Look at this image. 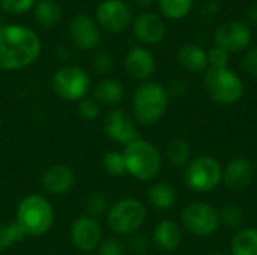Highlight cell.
I'll return each mask as SVG.
<instances>
[{
	"mask_svg": "<svg viewBox=\"0 0 257 255\" xmlns=\"http://www.w3.org/2000/svg\"><path fill=\"white\" fill-rule=\"evenodd\" d=\"M35 18L39 26L42 27H53L60 21L62 9L57 2L54 0H38L33 8Z\"/></svg>",
	"mask_w": 257,
	"mask_h": 255,
	"instance_id": "23",
	"label": "cell"
},
{
	"mask_svg": "<svg viewBox=\"0 0 257 255\" xmlns=\"http://www.w3.org/2000/svg\"><path fill=\"white\" fill-rule=\"evenodd\" d=\"M123 158L126 173L137 180H152L160 174L161 170V153L155 144L148 140L139 138L123 149Z\"/></svg>",
	"mask_w": 257,
	"mask_h": 255,
	"instance_id": "4",
	"label": "cell"
},
{
	"mask_svg": "<svg viewBox=\"0 0 257 255\" xmlns=\"http://www.w3.org/2000/svg\"><path fill=\"white\" fill-rule=\"evenodd\" d=\"M155 68H157L155 57L145 47L131 48L125 57V71L134 80L145 81L151 78L155 72Z\"/></svg>",
	"mask_w": 257,
	"mask_h": 255,
	"instance_id": "17",
	"label": "cell"
},
{
	"mask_svg": "<svg viewBox=\"0 0 257 255\" xmlns=\"http://www.w3.org/2000/svg\"><path fill=\"white\" fill-rule=\"evenodd\" d=\"M125 96V90L123 86L113 78H104L101 80L95 89H93V99L101 104V105H117Z\"/></svg>",
	"mask_w": 257,
	"mask_h": 255,
	"instance_id": "21",
	"label": "cell"
},
{
	"mask_svg": "<svg viewBox=\"0 0 257 255\" xmlns=\"http://www.w3.org/2000/svg\"><path fill=\"white\" fill-rule=\"evenodd\" d=\"M169 107V92L164 86L155 81L140 84L133 96L134 119L143 126L158 123Z\"/></svg>",
	"mask_w": 257,
	"mask_h": 255,
	"instance_id": "3",
	"label": "cell"
},
{
	"mask_svg": "<svg viewBox=\"0 0 257 255\" xmlns=\"http://www.w3.org/2000/svg\"><path fill=\"white\" fill-rule=\"evenodd\" d=\"M146 221V207L137 198H122L110 206L107 225L117 236H133Z\"/></svg>",
	"mask_w": 257,
	"mask_h": 255,
	"instance_id": "6",
	"label": "cell"
},
{
	"mask_svg": "<svg viewBox=\"0 0 257 255\" xmlns=\"http://www.w3.org/2000/svg\"><path fill=\"white\" fill-rule=\"evenodd\" d=\"M166 158L175 167H187L191 161V147L185 140H172L166 147Z\"/></svg>",
	"mask_w": 257,
	"mask_h": 255,
	"instance_id": "25",
	"label": "cell"
},
{
	"mask_svg": "<svg viewBox=\"0 0 257 255\" xmlns=\"http://www.w3.org/2000/svg\"><path fill=\"white\" fill-rule=\"evenodd\" d=\"M102 167L108 176L113 177H120L126 174V165H125V158L122 152H107L102 158Z\"/></svg>",
	"mask_w": 257,
	"mask_h": 255,
	"instance_id": "28",
	"label": "cell"
},
{
	"mask_svg": "<svg viewBox=\"0 0 257 255\" xmlns=\"http://www.w3.org/2000/svg\"><path fill=\"white\" fill-rule=\"evenodd\" d=\"M24 237H26V234L21 230V227L17 224V221L2 224L0 225V251H5L11 246L17 245Z\"/></svg>",
	"mask_w": 257,
	"mask_h": 255,
	"instance_id": "27",
	"label": "cell"
},
{
	"mask_svg": "<svg viewBox=\"0 0 257 255\" xmlns=\"http://www.w3.org/2000/svg\"><path fill=\"white\" fill-rule=\"evenodd\" d=\"M253 35L250 27L242 21L229 20L215 30V45L230 53H241L250 47Z\"/></svg>",
	"mask_w": 257,
	"mask_h": 255,
	"instance_id": "11",
	"label": "cell"
},
{
	"mask_svg": "<svg viewBox=\"0 0 257 255\" xmlns=\"http://www.w3.org/2000/svg\"><path fill=\"white\" fill-rule=\"evenodd\" d=\"M133 32L136 38L148 45H157L166 38V24L155 12H143L133 21Z\"/></svg>",
	"mask_w": 257,
	"mask_h": 255,
	"instance_id": "15",
	"label": "cell"
},
{
	"mask_svg": "<svg viewBox=\"0 0 257 255\" xmlns=\"http://www.w3.org/2000/svg\"><path fill=\"white\" fill-rule=\"evenodd\" d=\"M161 14L169 20H181L187 17L194 0H157Z\"/></svg>",
	"mask_w": 257,
	"mask_h": 255,
	"instance_id": "26",
	"label": "cell"
},
{
	"mask_svg": "<svg viewBox=\"0 0 257 255\" xmlns=\"http://www.w3.org/2000/svg\"><path fill=\"white\" fill-rule=\"evenodd\" d=\"M232 255H257V230L245 228L239 230L230 245Z\"/></svg>",
	"mask_w": 257,
	"mask_h": 255,
	"instance_id": "24",
	"label": "cell"
},
{
	"mask_svg": "<svg viewBox=\"0 0 257 255\" xmlns=\"http://www.w3.org/2000/svg\"><path fill=\"white\" fill-rule=\"evenodd\" d=\"M221 182L223 168L214 156H199L187 165L185 183L196 192H209Z\"/></svg>",
	"mask_w": 257,
	"mask_h": 255,
	"instance_id": "8",
	"label": "cell"
},
{
	"mask_svg": "<svg viewBox=\"0 0 257 255\" xmlns=\"http://www.w3.org/2000/svg\"><path fill=\"white\" fill-rule=\"evenodd\" d=\"M99 255H125V246L120 240L114 237L102 239V242L98 246Z\"/></svg>",
	"mask_w": 257,
	"mask_h": 255,
	"instance_id": "35",
	"label": "cell"
},
{
	"mask_svg": "<svg viewBox=\"0 0 257 255\" xmlns=\"http://www.w3.org/2000/svg\"><path fill=\"white\" fill-rule=\"evenodd\" d=\"M220 219L229 228H239L244 222V212L235 204H227L220 210Z\"/></svg>",
	"mask_w": 257,
	"mask_h": 255,
	"instance_id": "29",
	"label": "cell"
},
{
	"mask_svg": "<svg viewBox=\"0 0 257 255\" xmlns=\"http://www.w3.org/2000/svg\"><path fill=\"white\" fill-rule=\"evenodd\" d=\"M92 68L99 75H104V74L110 72L111 68H113V57H111V54L107 53V51L96 53L93 56V59H92Z\"/></svg>",
	"mask_w": 257,
	"mask_h": 255,
	"instance_id": "34",
	"label": "cell"
},
{
	"mask_svg": "<svg viewBox=\"0 0 257 255\" xmlns=\"http://www.w3.org/2000/svg\"><path fill=\"white\" fill-rule=\"evenodd\" d=\"M208 255H224V254H221V252H211V254H208Z\"/></svg>",
	"mask_w": 257,
	"mask_h": 255,
	"instance_id": "41",
	"label": "cell"
},
{
	"mask_svg": "<svg viewBox=\"0 0 257 255\" xmlns=\"http://www.w3.org/2000/svg\"><path fill=\"white\" fill-rule=\"evenodd\" d=\"M15 221L26 236L39 237L51 230L54 224V209L44 195L29 194L18 203Z\"/></svg>",
	"mask_w": 257,
	"mask_h": 255,
	"instance_id": "2",
	"label": "cell"
},
{
	"mask_svg": "<svg viewBox=\"0 0 257 255\" xmlns=\"http://www.w3.org/2000/svg\"><path fill=\"white\" fill-rule=\"evenodd\" d=\"M95 21L110 33H120L133 24V11L123 0H104L98 5Z\"/></svg>",
	"mask_w": 257,
	"mask_h": 255,
	"instance_id": "10",
	"label": "cell"
},
{
	"mask_svg": "<svg viewBox=\"0 0 257 255\" xmlns=\"http://www.w3.org/2000/svg\"><path fill=\"white\" fill-rule=\"evenodd\" d=\"M130 248L134 254L143 255L149 248L148 239L145 236H140V234H133L130 239Z\"/></svg>",
	"mask_w": 257,
	"mask_h": 255,
	"instance_id": "37",
	"label": "cell"
},
{
	"mask_svg": "<svg viewBox=\"0 0 257 255\" xmlns=\"http://www.w3.org/2000/svg\"><path fill=\"white\" fill-rule=\"evenodd\" d=\"M185 89H187V87H185V83H184V81H181V80L173 81V83H172V87H170L172 93H175V95H178V96L184 95Z\"/></svg>",
	"mask_w": 257,
	"mask_h": 255,
	"instance_id": "38",
	"label": "cell"
},
{
	"mask_svg": "<svg viewBox=\"0 0 257 255\" xmlns=\"http://www.w3.org/2000/svg\"><path fill=\"white\" fill-rule=\"evenodd\" d=\"M78 114L87 122H93L99 116V104L93 98H83L78 101Z\"/></svg>",
	"mask_w": 257,
	"mask_h": 255,
	"instance_id": "32",
	"label": "cell"
},
{
	"mask_svg": "<svg viewBox=\"0 0 257 255\" xmlns=\"http://www.w3.org/2000/svg\"><path fill=\"white\" fill-rule=\"evenodd\" d=\"M38 0H0V8L6 14L21 15L35 8Z\"/></svg>",
	"mask_w": 257,
	"mask_h": 255,
	"instance_id": "31",
	"label": "cell"
},
{
	"mask_svg": "<svg viewBox=\"0 0 257 255\" xmlns=\"http://www.w3.org/2000/svg\"><path fill=\"white\" fill-rule=\"evenodd\" d=\"M178 62L179 65L188 72H203L209 68L208 62V51H205L197 44H185L178 51Z\"/></svg>",
	"mask_w": 257,
	"mask_h": 255,
	"instance_id": "19",
	"label": "cell"
},
{
	"mask_svg": "<svg viewBox=\"0 0 257 255\" xmlns=\"http://www.w3.org/2000/svg\"><path fill=\"white\" fill-rule=\"evenodd\" d=\"M69 35L72 42L80 50H93L101 41V30L98 23L86 14H78L71 20Z\"/></svg>",
	"mask_w": 257,
	"mask_h": 255,
	"instance_id": "14",
	"label": "cell"
},
{
	"mask_svg": "<svg viewBox=\"0 0 257 255\" xmlns=\"http://www.w3.org/2000/svg\"><path fill=\"white\" fill-rule=\"evenodd\" d=\"M181 219L184 227L196 236H211L218 231L221 224L220 210L203 201L188 204L182 210Z\"/></svg>",
	"mask_w": 257,
	"mask_h": 255,
	"instance_id": "9",
	"label": "cell"
},
{
	"mask_svg": "<svg viewBox=\"0 0 257 255\" xmlns=\"http://www.w3.org/2000/svg\"><path fill=\"white\" fill-rule=\"evenodd\" d=\"M54 93L65 101H81L90 90L89 74L74 65H65L59 68L51 80Z\"/></svg>",
	"mask_w": 257,
	"mask_h": 255,
	"instance_id": "7",
	"label": "cell"
},
{
	"mask_svg": "<svg viewBox=\"0 0 257 255\" xmlns=\"http://www.w3.org/2000/svg\"><path fill=\"white\" fill-rule=\"evenodd\" d=\"M254 176V167L253 164L244 158V156H236L223 170V182L227 188L230 189H244L247 188Z\"/></svg>",
	"mask_w": 257,
	"mask_h": 255,
	"instance_id": "18",
	"label": "cell"
},
{
	"mask_svg": "<svg viewBox=\"0 0 257 255\" xmlns=\"http://www.w3.org/2000/svg\"><path fill=\"white\" fill-rule=\"evenodd\" d=\"M41 185L44 191L51 195H65L75 185V173L65 164L51 165L42 173Z\"/></svg>",
	"mask_w": 257,
	"mask_h": 255,
	"instance_id": "16",
	"label": "cell"
},
{
	"mask_svg": "<svg viewBox=\"0 0 257 255\" xmlns=\"http://www.w3.org/2000/svg\"><path fill=\"white\" fill-rule=\"evenodd\" d=\"M41 39L23 24L0 26V69L20 71L32 66L41 54Z\"/></svg>",
	"mask_w": 257,
	"mask_h": 255,
	"instance_id": "1",
	"label": "cell"
},
{
	"mask_svg": "<svg viewBox=\"0 0 257 255\" xmlns=\"http://www.w3.org/2000/svg\"><path fill=\"white\" fill-rule=\"evenodd\" d=\"M139 6H142V8H148V6H151L155 0H134Z\"/></svg>",
	"mask_w": 257,
	"mask_h": 255,
	"instance_id": "40",
	"label": "cell"
},
{
	"mask_svg": "<svg viewBox=\"0 0 257 255\" xmlns=\"http://www.w3.org/2000/svg\"><path fill=\"white\" fill-rule=\"evenodd\" d=\"M148 201L157 210H170L176 204L178 195L173 186L167 183H155L148 191Z\"/></svg>",
	"mask_w": 257,
	"mask_h": 255,
	"instance_id": "22",
	"label": "cell"
},
{
	"mask_svg": "<svg viewBox=\"0 0 257 255\" xmlns=\"http://www.w3.org/2000/svg\"><path fill=\"white\" fill-rule=\"evenodd\" d=\"M86 210H87V216L90 218H98L102 213H105L108 210V200L104 194L98 192V194H92L87 201H86Z\"/></svg>",
	"mask_w": 257,
	"mask_h": 255,
	"instance_id": "30",
	"label": "cell"
},
{
	"mask_svg": "<svg viewBox=\"0 0 257 255\" xmlns=\"http://www.w3.org/2000/svg\"><path fill=\"white\" fill-rule=\"evenodd\" d=\"M102 128L111 141L122 146H128L130 143L140 138L134 122L119 108H113L105 114Z\"/></svg>",
	"mask_w": 257,
	"mask_h": 255,
	"instance_id": "13",
	"label": "cell"
},
{
	"mask_svg": "<svg viewBox=\"0 0 257 255\" xmlns=\"http://www.w3.org/2000/svg\"><path fill=\"white\" fill-rule=\"evenodd\" d=\"M0 128H2V117H0Z\"/></svg>",
	"mask_w": 257,
	"mask_h": 255,
	"instance_id": "42",
	"label": "cell"
},
{
	"mask_svg": "<svg viewBox=\"0 0 257 255\" xmlns=\"http://www.w3.org/2000/svg\"><path fill=\"white\" fill-rule=\"evenodd\" d=\"M203 87L208 96L220 105H232L244 95V83L241 77L229 68L205 71Z\"/></svg>",
	"mask_w": 257,
	"mask_h": 255,
	"instance_id": "5",
	"label": "cell"
},
{
	"mask_svg": "<svg viewBox=\"0 0 257 255\" xmlns=\"http://www.w3.org/2000/svg\"><path fill=\"white\" fill-rule=\"evenodd\" d=\"M69 237L77 249L83 252H92L98 249L99 243L102 242V230L95 218L80 215L74 219L69 228Z\"/></svg>",
	"mask_w": 257,
	"mask_h": 255,
	"instance_id": "12",
	"label": "cell"
},
{
	"mask_svg": "<svg viewBox=\"0 0 257 255\" xmlns=\"http://www.w3.org/2000/svg\"><path fill=\"white\" fill-rule=\"evenodd\" d=\"M242 68L248 75L257 78V47L247 51V54L242 59Z\"/></svg>",
	"mask_w": 257,
	"mask_h": 255,
	"instance_id": "36",
	"label": "cell"
},
{
	"mask_svg": "<svg viewBox=\"0 0 257 255\" xmlns=\"http://www.w3.org/2000/svg\"><path fill=\"white\" fill-rule=\"evenodd\" d=\"M154 242L155 245L166 252H172L179 248L182 242V231L181 227L169 219L161 221L154 230Z\"/></svg>",
	"mask_w": 257,
	"mask_h": 255,
	"instance_id": "20",
	"label": "cell"
},
{
	"mask_svg": "<svg viewBox=\"0 0 257 255\" xmlns=\"http://www.w3.org/2000/svg\"><path fill=\"white\" fill-rule=\"evenodd\" d=\"M245 17H247V20H248L250 23L257 24V3L251 5V6L247 9V12H245Z\"/></svg>",
	"mask_w": 257,
	"mask_h": 255,
	"instance_id": "39",
	"label": "cell"
},
{
	"mask_svg": "<svg viewBox=\"0 0 257 255\" xmlns=\"http://www.w3.org/2000/svg\"><path fill=\"white\" fill-rule=\"evenodd\" d=\"M208 62H209V68H214V69L227 68V65H229V53L215 45L208 51Z\"/></svg>",
	"mask_w": 257,
	"mask_h": 255,
	"instance_id": "33",
	"label": "cell"
}]
</instances>
